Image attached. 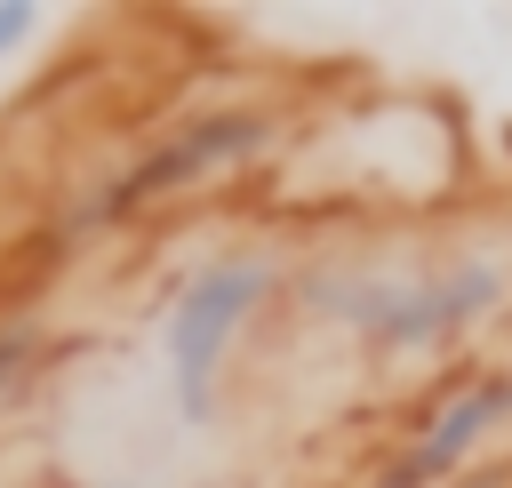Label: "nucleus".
Segmentation results:
<instances>
[{
	"instance_id": "nucleus-7",
	"label": "nucleus",
	"mask_w": 512,
	"mask_h": 488,
	"mask_svg": "<svg viewBox=\"0 0 512 488\" xmlns=\"http://www.w3.org/2000/svg\"><path fill=\"white\" fill-rule=\"evenodd\" d=\"M456 488H512V464H472Z\"/></svg>"
},
{
	"instance_id": "nucleus-1",
	"label": "nucleus",
	"mask_w": 512,
	"mask_h": 488,
	"mask_svg": "<svg viewBox=\"0 0 512 488\" xmlns=\"http://www.w3.org/2000/svg\"><path fill=\"white\" fill-rule=\"evenodd\" d=\"M512 296V272L488 248H456L424 272H328L312 304L368 352V360H440L472 328H488Z\"/></svg>"
},
{
	"instance_id": "nucleus-6",
	"label": "nucleus",
	"mask_w": 512,
	"mask_h": 488,
	"mask_svg": "<svg viewBox=\"0 0 512 488\" xmlns=\"http://www.w3.org/2000/svg\"><path fill=\"white\" fill-rule=\"evenodd\" d=\"M40 32V8L32 0H0V64L8 56H24V40Z\"/></svg>"
},
{
	"instance_id": "nucleus-3",
	"label": "nucleus",
	"mask_w": 512,
	"mask_h": 488,
	"mask_svg": "<svg viewBox=\"0 0 512 488\" xmlns=\"http://www.w3.org/2000/svg\"><path fill=\"white\" fill-rule=\"evenodd\" d=\"M288 264L272 248H224L184 272V288L160 312V360H168V400L184 424H216L224 408V360L256 328V312L280 296Z\"/></svg>"
},
{
	"instance_id": "nucleus-2",
	"label": "nucleus",
	"mask_w": 512,
	"mask_h": 488,
	"mask_svg": "<svg viewBox=\"0 0 512 488\" xmlns=\"http://www.w3.org/2000/svg\"><path fill=\"white\" fill-rule=\"evenodd\" d=\"M280 136H288L280 104H200L176 128H160L144 152H128L112 176H96L88 200H80V224H96V232L136 224V216H152V208H168L184 192H208L224 168L264 160Z\"/></svg>"
},
{
	"instance_id": "nucleus-5",
	"label": "nucleus",
	"mask_w": 512,
	"mask_h": 488,
	"mask_svg": "<svg viewBox=\"0 0 512 488\" xmlns=\"http://www.w3.org/2000/svg\"><path fill=\"white\" fill-rule=\"evenodd\" d=\"M40 360H48V320H32V312L0 320V416L40 384Z\"/></svg>"
},
{
	"instance_id": "nucleus-4",
	"label": "nucleus",
	"mask_w": 512,
	"mask_h": 488,
	"mask_svg": "<svg viewBox=\"0 0 512 488\" xmlns=\"http://www.w3.org/2000/svg\"><path fill=\"white\" fill-rule=\"evenodd\" d=\"M504 424H512V360H456L416 400L408 432L384 448L368 488H456Z\"/></svg>"
}]
</instances>
